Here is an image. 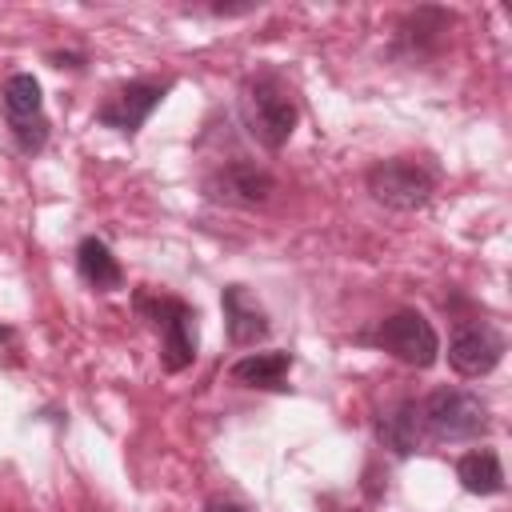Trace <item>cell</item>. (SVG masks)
Here are the masks:
<instances>
[{
	"label": "cell",
	"mask_w": 512,
	"mask_h": 512,
	"mask_svg": "<svg viewBox=\"0 0 512 512\" xmlns=\"http://www.w3.org/2000/svg\"><path fill=\"white\" fill-rule=\"evenodd\" d=\"M456 476L468 492L476 496H496L504 492V468H500V456L492 448H476V452H464L456 460Z\"/></svg>",
	"instance_id": "12"
},
{
	"label": "cell",
	"mask_w": 512,
	"mask_h": 512,
	"mask_svg": "<svg viewBox=\"0 0 512 512\" xmlns=\"http://www.w3.org/2000/svg\"><path fill=\"white\" fill-rule=\"evenodd\" d=\"M204 512H248L244 504H236V500H208V508Z\"/></svg>",
	"instance_id": "17"
},
{
	"label": "cell",
	"mask_w": 512,
	"mask_h": 512,
	"mask_svg": "<svg viewBox=\"0 0 512 512\" xmlns=\"http://www.w3.org/2000/svg\"><path fill=\"white\" fill-rule=\"evenodd\" d=\"M220 304H224V324H228V340L236 344V348H244V344H256V340H264L268 336V316H264V308L240 288V284H228L224 288V296H220Z\"/></svg>",
	"instance_id": "9"
},
{
	"label": "cell",
	"mask_w": 512,
	"mask_h": 512,
	"mask_svg": "<svg viewBox=\"0 0 512 512\" xmlns=\"http://www.w3.org/2000/svg\"><path fill=\"white\" fill-rule=\"evenodd\" d=\"M44 96H40V80L32 72H12L4 80V112L8 120H36L44 116Z\"/></svg>",
	"instance_id": "15"
},
{
	"label": "cell",
	"mask_w": 512,
	"mask_h": 512,
	"mask_svg": "<svg viewBox=\"0 0 512 512\" xmlns=\"http://www.w3.org/2000/svg\"><path fill=\"white\" fill-rule=\"evenodd\" d=\"M276 192V176L252 160H232L204 176V196L228 208H256L268 204Z\"/></svg>",
	"instance_id": "6"
},
{
	"label": "cell",
	"mask_w": 512,
	"mask_h": 512,
	"mask_svg": "<svg viewBox=\"0 0 512 512\" xmlns=\"http://www.w3.org/2000/svg\"><path fill=\"white\" fill-rule=\"evenodd\" d=\"M168 88H172V80H128L124 88H116V92L100 104L96 120L108 124V128H116V132H128V136H132V132L152 116V108L168 96Z\"/></svg>",
	"instance_id": "8"
},
{
	"label": "cell",
	"mask_w": 512,
	"mask_h": 512,
	"mask_svg": "<svg viewBox=\"0 0 512 512\" xmlns=\"http://www.w3.org/2000/svg\"><path fill=\"white\" fill-rule=\"evenodd\" d=\"M292 368V352H252L228 368V376L244 388H284V376Z\"/></svg>",
	"instance_id": "11"
},
{
	"label": "cell",
	"mask_w": 512,
	"mask_h": 512,
	"mask_svg": "<svg viewBox=\"0 0 512 512\" xmlns=\"http://www.w3.org/2000/svg\"><path fill=\"white\" fill-rule=\"evenodd\" d=\"M76 268L84 276V284H92L96 292H112L124 284V268L120 260L112 256V248L100 240V236H84L80 248H76Z\"/></svg>",
	"instance_id": "10"
},
{
	"label": "cell",
	"mask_w": 512,
	"mask_h": 512,
	"mask_svg": "<svg viewBox=\"0 0 512 512\" xmlns=\"http://www.w3.org/2000/svg\"><path fill=\"white\" fill-rule=\"evenodd\" d=\"M368 192L384 208L412 212V208H424L432 200L436 176L416 160H380L368 168Z\"/></svg>",
	"instance_id": "5"
},
{
	"label": "cell",
	"mask_w": 512,
	"mask_h": 512,
	"mask_svg": "<svg viewBox=\"0 0 512 512\" xmlns=\"http://www.w3.org/2000/svg\"><path fill=\"white\" fill-rule=\"evenodd\" d=\"M136 308L160 328V360L168 372H184L196 360V312L176 296H136Z\"/></svg>",
	"instance_id": "4"
},
{
	"label": "cell",
	"mask_w": 512,
	"mask_h": 512,
	"mask_svg": "<svg viewBox=\"0 0 512 512\" xmlns=\"http://www.w3.org/2000/svg\"><path fill=\"white\" fill-rule=\"evenodd\" d=\"M448 28H452V12H444V8H416V12L404 20L400 36H404L416 52H436Z\"/></svg>",
	"instance_id": "13"
},
{
	"label": "cell",
	"mask_w": 512,
	"mask_h": 512,
	"mask_svg": "<svg viewBox=\"0 0 512 512\" xmlns=\"http://www.w3.org/2000/svg\"><path fill=\"white\" fill-rule=\"evenodd\" d=\"M52 64H56V68H80V56H72V52H52Z\"/></svg>",
	"instance_id": "18"
},
{
	"label": "cell",
	"mask_w": 512,
	"mask_h": 512,
	"mask_svg": "<svg viewBox=\"0 0 512 512\" xmlns=\"http://www.w3.org/2000/svg\"><path fill=\"white\" fill-rule=\"evenodd\" d=\"M504 356V336L488 320H460L448 336V364L460 376H488Z\"/></svg>",
	"instance_id": "7"
},
{
	"label": "cell",
	"mask_w": 512,
	"mask_h": 512,
	"mask_svg": "<svg viewBox=\"0 0 512 512\" xmlns=\"http://www.w3.org/2000/svg\"><path fill=\"white\" fill-rule=\"evenodd\" d=\"M244 120H248V132L264 148H284L288 136L296 132V120H300V108H296L292 88L276 72L252 76L244 84Z\"/></svg>",
	"instance_id": "1"
},
{
	"label": "cell",
	"mask_w": 512,
	"mask_h": 512,
	"mask_svg": "<svg viewBox=\"0 0 512 512\" xmlns=\"http://www.w3.org/2000/svg\"><path fill=\"white\" fill-rule=\"evenodd\" d=\"M420 424L432 432V440H476L488 432V404L476 392L464 388H436L420 404Z\"/></svg>",
	"instance_id": "2"
},
{
	"label": "cell",
	"mask_w": 512,
	"mask_h": 512,
	"mask_svg": "<svg viewBox=\"0 0 512 512\" xmlns=\"http://www.w3.org/2000/svg\"><path fill=\"white\" fill-rule=\"evenodd\" d=\"M0 340H12V332H8V328H0Z\"/></svg>",
	"instance_id": "19"
},
{
	"label": "cell",
	"mask_w": 512,
	"mask_h": 512,
	"mask_svg": "<svg viewBox=\"0 0 512 512\" xmlns=\"http://www.w3.org/2000/svg\"><path fill=\"white\" fill-rule=\"evenodd\" d=\"M380 440L396 452V456H408L420 440V408L412 400H400L384 420H380Z\"/></svg>",
	"instance_id": "14"
},
{
	"label": "cell",
	"mask_w": 512,
	"mask_h": 512,
	"mask_svg": "<svg viewBox=\"0 0 512 512\" xmlns=\"http://www.w3.org/2000/svg\"><path fill=\"white\" fill-rule=\"evenodd\" d=\"M8 128H12V136H16V144H20V152H40L44 148V140H48V120L44 116H36V120H8Z\"/></svg>",
	"instance_id": "16"
},
{
	"label": "cell",
	"mask_w": 512,
	"mask_h": 512,
	"mask_svg": "<svg viewBox=\"0 0 512 512\" xmlns=\"http://www.w3.org/2000/svg\"><path fill=\"white\" fill-rule=\"evenodd\" d=\"M372 344L408 368H432L440 356V336H436L432 320L416 308H400V312L384 316L372 332Z\"/></svg>",
	"instance_id": "3"
}]
</instances>
